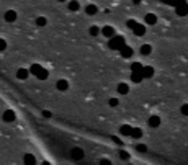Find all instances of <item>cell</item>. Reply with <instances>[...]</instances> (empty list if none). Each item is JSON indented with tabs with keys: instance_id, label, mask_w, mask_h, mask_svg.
<instances>
[{
	"instance_id": "6da1fadb",
	"label": "cell",
	"mask_w": 188,
	"mask_h": 165,
	"mask_svg": "<svg viewBox=\"0 0 188 165\" xmlns=\"http://www.w3.org/2000/svg\"><path fill=\"white\" fill-rule=\"evenodd\" d=\"M126 44V41L123 36H113L110 38V41H108V48L113 49V51H119V49Z\"/></svg>"
},
{
	"instance_id": "7a4b0ae2",
	"label": "cell",
	"mask_w": 188,
	"mask_h": 165,
	"mask_svg": "<svg viewBox=\"0 0 188 165\" xmlns=\"http://www.w3.org/2000/svg\"><path fill=\"white\" fill-rule=\"evenodd\" d=\"M177 15H180V17L188 15V5H186L185 0H180V2H178V5H177Z\"/></svg>"
},
{
	"instance_id": "3957f363",
	"label": "cell",
	"mask_w": 188,
	"mask_h": 165,
	"mask_svg": "<svg viewBox=\"0 0 188 165\" xmlns=\"http://www.w3.org/2000/svg\"><path fill=\"white\" fill-rule=\"evenodd\" d=\"M100 33H102L105 38H113L114 36V28L113 26H103L102 30H100Z\"/></svg>"
},
{
	"instance_id": "277c9868",
	"label": "cell",
	"mask_w": 188,
	"mask_h": 165,
	"mask_svg": "<svg viewBox=\"0 0 188 165\" xmlns=\"http://www.w3.org/2000/svg\"><path fill=\"white\" fill-rule=\"evenodd\" d=\"M119 52H121V57L128 59V57H131V56H133V48H131V46H128V44H124V46L119 49Z\"/></svg>"
},
{
	"instance_id": "5b68a950",
	"label": "cell",
	"mask_w": 188,
	"mask_h": 165,
	"mask_svg": "<svg viewBox=\"0 0 188 165\" xmlns=\"http://www.w3.org/2000/svg\"><path fill=\"white\" fill-rule=\"evenodd\" d=\"M141 74H142V78H150L154 75V69L150 66H144L142 70H141Z\"/></svg>"
},
{
	"instance_id": "8992f818",
	"label": "cell",
	"mask_w": 188,
	"mask_h": 165,
	"mask_svg": "<svg viewBox=\"0 0 188 165\" xmlns=\"http://www.w3.org/2000/svg\"><path fill=\"white\" fill-rule=\"evenodd\" d=\"M70 155L74 157L75 160H82V159H84V150L79 149V147H74V149L70 150Z\"/></svg>"
},
{
	"instance_id": "52a82bcc",
	"label": "cell",
	"mask_w": 188,
	"mask_h": 165,
	"mask_svg": "<svg viewBox=\"0 0 188 165\" xmlns=\"http://www.w3.org/2000/svg\"><path fill=\"white\" fill-rule=\"evenodd\" d=\"M2 118H3V121H7V123H12V121L15 119V111H12V110H7V111H3Z\"/></svg>"
},
{
	"instance_id": "ba28073f",
	"label": "cell",
	"mask_w": 188,
	"mask_h": 165,
	"mask_svg": "<svg viewBox=\"0 0 188 165\" xmlns=\"http://www.w3.org/2000/svg\"><path fill=\"white\" fill-rule=\"evenodd\" d=\"M56 88L59 90V92H66V90L69 88V82H67V80H64V78H61V80H57Z\"/></svg>"
},
{
	"instance_id": "9c48e42d",
	"label": "cell",
	"mask_w": 188,
	"mask_h": 165,
	"mask_svg": "<svg viewBox=\"0 0 188 165\" xmlns=\"http://www.w3.org/2000/svg\"><path fill=\"white\" fill-rule=\"evenodd\" d=\"M133 33L136 34V36H144V34H146V26H142V25L137 23V25L133 28Z\"/></svg>"
},
{
	"instance_id": "30bf717a",
	"label": "cell",
	"mask_w": 188,
	"mask_h": 165,
	"mask_svg": "<svg viewBox=\"0 0 188 165\" xmlns=\"http://www.w3.org/2000/svg\"><path fill=\"white\" fill-rule=\"evenodd\" d=\"M28 75H30V70H26V69H18L17 70V78H20V80H26Z\"/></svg>"
},
{
	"instance_id": "8fae6325",
	"label": "cell",
	"mask_w": 188,
	"mask_h": 165,
	"mask_svg": "<svg viewBox=\"0 0 188 165\" xmlns=\"http://www.w3.org/2000/svg\"><path fill=\"white\" fill-rule=\"evenodd\" d=\"M15 20H17V12L8 10V12L5 13V21H8V23H13Z\"/></svg>"
},
{
	"instance_id": "7c38bea8",
	"label": "cell",
	"mask_w": 188,
	"mask_h": 165,
	"mask_svg": "<svg viewBox=\"0 0 188 165\" xmlns=\"http://www.w3.org/2000/svg\"><path fill=\"white\" fill-rule=\"evenodd\" d=\"M85 13H87V15H90V17L97 15V13H98V7H97V5H87Z\"/></svg>"
},
{
	"instance_id": "4fadbf2b",
	"label": "cell",
	"mask_w": 188,
	"mask_h": 165,
	"mask_svg": "<svg viewBox=\"0 0 188 165\" xmlns=\"http://www.w3.org/2000/svg\"><path fill=\"white\" fill-rule=\"evenodd\" d=\"M149 126L150 128H159V126H160V118L155 116V114H154V116H150L149 118Z\"/></svg>"
},
{
	"instance_id": "5bb4252c",
	"label": "cell",
	"mask_w": 188,
	"mask_h": 165,
	"mask_svg": "<svg viewBox=\"0 0 188 165\" xmlns=\"http://www.w3.org/2000/svg\"><path fill=\"white\" fill-rule=\"evenodd\" d=\"M23 162H25V165H36V159H34V155H31V154H25Z\"/></svg>"
},
{
	"instance_id": "9a60e30c",
	"label": "cell",
	"mask_w": 188,
	"mask_h": 165,
	"mask_svg": "<svg viewBox=\"0 0 188 165\" xmlns=\"http://www.w3.org/2000/svg\"><path fill=\"white\" fill-rule=\"evenodd\" d=\"M146 23H147V25H155V23H157L155 13H147V15H146Z\"/></svg>"
},
{
	"instance_id": "2e32d148",
	"label": "cell",
	"mask_w": 188,
	"mask_h": 165,
	"mask_svg": "<svg viewBox=\"0 0 188 165\" xmlns=\"http://www.w3.org/2000/svg\"><path fill=\"white\" fill-rule=\"evenodd\" d=\"M131 131H133V128L128 126V124H123V126L119 128V132H121L123 136H131Z\"/></svg>"
},
{
	"instance_id": "e0dca14e",
	"label": "cell",
	"mask_w": 188,
	"mask_h": 165,
	"mask_svg": "<svg viewBox=\"0 0 188 165\" xmlns=\"http://www.w3.org/2000/svg\"><path fill=\"white\" fill-rule=\"evenodd\" d=\"M69 10L70 12H79V8H80V5H79V2L77 0H72V2H69Z\"/></svg>"
},
{
	"instance_id": "ac0fdd59",
	"label": "cell",
	"mask_w": 188,
	"mask_h": 165,
	"mask_svg": "<svg viewBox=\"0 0 188 165\" xmlns=\"http://www.w3.org/2000/svg\"><path fill=\"white\" fill-rule=\"evenodd\" d=\"M131 138L133 139H139V138H142V131L139 128H133V131H131Z\"/></svg>"
},
{
	"instance_id": "d6986e66",
	"label": "cell",
	"mask_w": 188,
	"mask_h": 165,
	"mask_svg": "<svg viewBox=\"0 0 188 165\" xmlns=\"http://www.w3.org/2000/svg\"><path fill=\"white\" fill-rule=\"evenodd\" d=\"M36 77H38V78H39V80H46V78L49 77V72H48V70H46V69H41V70H39V72H38V74H36Z\"/></svg>"
},
{
	"instance_id": "ffe728a7",
	"label": "cell",
	"mask_w": 188,
	"mask_h": 165,
	"mask_svg": "<svg viewBox=\"0 0 188 165\" xmlns=\"http://www.w3.org/2000/svg\"><path fill=\"white\" fill-rule=\"evenodd\" d=\"M150 52H152V48H150L149 44H142L141 46V54L142 56H149Z\"/></svg>"
},
{
	"instance_id": "44dd1931",
	"label": "cell",
	"mask_w": 188,
	"mask_h": 165,
	"mask_svg": "<svg viewBox=\"0 0 188 165\" xmlns=\"http://www.w3.org/2000/svg\"><path fill=\"white\" fill-rule=\"evenodd\" d=\"M118 92L121 93V95H126V93L129 92V85L128 83H119L118 85Z\"/></svg>"
},
{
	"instance_id": "7402d4cb",
	"label": "cell",
	"mask_w": 188,
	"mask_h": 165,
	"mask_svg": "<svg viewBox=\"0 0 188 165\" xmlns=\"http://www.w3.org/2000/svg\"><path fill=\"white\" fill-rule=\"evenodd\" d=\"M131 80H133L134 83H139V82L142 80V74H141V72H133V74H131Z\"/></svg>"
},
{
	"instance_id": "603a6c76",
	"label": "cell",
	"mask_w": 188,
	"mask_h": 165,
	"mask_svg": "<svg viewBox=\"0 0 188 165\" xmlns=\"http://www.w3.org/2000/svg\"><path fill=\"white\" fill-rule=\"evenodd\" d=\"M142 64H139V62H133V66H131V70H133V72H141V70H142Z\"/></svg>"
},
{
	"instance_id": "cb8c5ba5",
	"label": "cell",
	"mask_w": 188,
	"mask_h": 165,
	"mask_svg": "<svg viewBox=\"0 0 188 165\" xmlns=\"http://www.w3.org/2000/svg\"><path fill=\"white\" fill-rule=\"evenodd\" d=\"M41 69H43V67L39 66V64H33V66H31V69H30V72H31L33 75H36V74H38Z\"/></svg>"
},
{
	"instance_id": "d4e9b609",
	"label": "cell",
	"mask_w": 188,
	"mask_h": 165,
	"mask_svg": "<svg viewBox=\"0 0 188 165\" xmlns=\"http://www.w3.org/2000/svg\"><path fill=\"white\" fill-rule=\"evenodd\" d=\"M36 25L38 26H46V18L44 17H38L36 18Z\"/></svg>"
},
{
	"instance_id": "484cf974",
	"label": "cell",
	"mask_w": 188,
	"mask_h": 165,
	"mask_svg": "<svg viewBox=\"0 0 188 165\" xmlns=\"http://www.w3.org/2000/svg\"><path fill=\"white\" fill-rule=\"evenodd\" d=\"M89 31H90L92 36H97V34L100 33V28H98V26H90V30H89Z\"/></svg>"
},
{
	"instance_id": "4316f807",
	"label": "cell",
	"mask_w": 188,
	"mask_h": 165,
	"mask_svg": "<svg viewBox=\"0 0 188 165\" xmlns=\"http://www.w3.org/2000/svg\"><path fill=\"white\" fill-rule=\"evenodd\" d=\"M136 25H137V21H136V20H128V21H126V26H128V28H131V30H133Z\"/></svg>"
},
{
	"instance_id": "83f0119b",
	"label": "cell",
	"mask_w": 188,
	"mask_h": 165,
	"mask_svg": "<svg viewBox=\"0 0 188 165\" xmlns=\"http://www.w3.org/2000/svg\"><path fill=\"white\" fill-rule=\"evenodd\" d=\"M180 111H182V114H185V116H188V103L182 105V108H180Z\"/></svg>"
},
{
	"instance_id": "f1b7e54d",
	"label": "cell",
	"mask_w": 188,
	"mask_h": 165,
	"mask_svg": "<svg viewBox=\"0 0 188 165\" xmlns=\"http://www.w3.org/2000/svg\"><path fill=\"white\" fill-rule=\"evenodd\" d=\"M108 103H110V106H113V108H114V106H118V105H119V102H118L116 98H110V102H108Z\"/></svg>"
},
{
	"instance_id": "f546056e",
	"label": "cell",
	"mask_w": 188,
	"mask_h": 165,
	"mask_svg": "<svg viewBox=\"0 0 188 165\" xmlns=\"http://www.w3.org/2000/svg\"><path fill=\"white\" fill-rule=\"evenodd\" d=\"M119 157H121L123 160H128V159H129V154L124 152V150H121V152H119Z\"/></svg>"
},
{
	"instance_id": "4dcf8cb0",
	"label": "cell",
	"mask_w": 188,
	"mask_h": 165,
	"mask_svg": "<svg viewBox=\"0 0 188 165\" xmlns=\"http://www.w3.org/2000/svg\"><path fill=\"white\" fill-rule=\"evenodd\" d=\"M5 48H7V42H5V39H2V38H0V51H5Z\"/></svg>"
},
{
	"instance_id": "1f68e13d",
	"label": "cell",
	"mask_w": 188,
	"mask_h": 165,
	"mask_svg": "<svg viewBox=\"0 0 188 165\" xmlns=\"http://www.w3.org/2000/svg\"><path fill=\"white\" fill-rule=\"evenodd\" d=\"M100 165H111V162L108 159H102V160H100Z\"/></svg>"
},
{
	"instance_id": "d6a6232c",
	"label": "cell",
	"mask_w": 188,
	"mask_h": 165,
	"mask_svg": "<svg viewBox=\"0 0 188 165\" xmlns=\"http://www.w3.org/2000/svg\"><path fill=\"white\" fill-rule=\"evenodd\" d=\"M146 146H142V144H139V146H137V150H139V152H146Z\"/></svg>"
},
{
	"instance_id": "836d02e7",
	"label": "cell",
	"mask_w": 188,
	"mask_h": 165,
	"mask_svg": "<svg viewBox=\"0 0 188 165\" xmlns=\"http://www.w3.org/2000/svg\"><path fill=\"white\" fill-rule=\"evenodd\" d=\"M43 116H44V118H51V111H43Z\"/></svg>"
},
{
	"instance_id": "e575fe53",
	"label": "cell",
	"mask_w": 188,
	"mask_h": 165,
	"mask_svg": "<svg viewBox=\"0 0 188 165\" xmlns=\"http://www.w3.org/2000/svg\"><path fill=\"white\" fill-rule=\"evenodd\" d=\"M113 141H114V142H116V144H121V141H119V139L116 138V136H113Z\"/></svg>"
},
{
	"instance_id": "d590c367",
	"label": "cell",
	"mask_w": 188,
	"mask_h": 165,
	"mask_svg": "<svg viewBox=\"0 0 188 165\" xmlns=\"http://www.w3.org/2000/svg\"><path fill=\"white\" fill-rule=\"evenodd\" d=\"M133 3H134V5H139V3H141V0H133Z\"/></svg>"
},
{
	"instance_id": "8d00e7d4",
	"label": "cell",
	"mask_w": 188,
	"mask_h": 165,
	"mask_svg": "<svg viewBox=\"0 0 188 165\" xmlns=\"http://www.w3.org/2000/svg\"><path fill=\"white\" fill-rule=\"evenodd\" d=\"M43 165H51V163H49V162H43Z\"/></svg>"
},
{
	"instance_id": "74e56055",
	"label": "cell",
	"mask_w": 188,
	"mask_h": 165,
	"mask_svg": "<svg viewBox=\"0 0 188 165\" xmlns=\"http://www.w3.org/2000/svg\"><path fill=\"white\" fill-rule=\"evenodd\" d=\"M57 2H64V0H57Z\"/></svg>"
}]
</instances>
